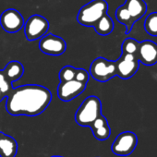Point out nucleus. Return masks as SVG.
<instances>
[{
  "mask_svg": "<svg viewBox=\"0 0 157 157\" xmlns=\"http://www.w3.org/2000/svg\"><path fill=\"white\" fill-rule=\"evenodd\" d=\"M52 101L51 92L44 86L26 84L16 88L6 97V110L11 116L35 117L42 114Z\"/></svg>",
  "mask_w": 157,
  "mask_h": 157,
  "instance_id": "obj_1",
  "label": "nucleus"
},
{
  "mask_svg": "<svg viewBox=\"0 0 157 157\" xmlns=\"http://www.w3.org/2000/svg\"><path fill=\"white\" fill-rule=\"evenodd\" d=\"M102 115V103L97 96H88L78 108L75 121L82 127L90 128L91 125Z\"/></svg>",
  "mask_w": 157,
  "mask_h": 157,
  "instance_id": "obj_2",
  "label": "nucleus"
},
{
  "mask_svg": "<svg viewBox=\"0 0 157 157\" xmlns=\"http://www.w3.org/2000/svg\"><path fill=\"white\" fill-rule=\"evenodd\" d=\"M107 10L108 4L105 0H93L81 8L77 21L81 25L94 27L103 16L107 14Z\"/></svg>",
  "mask_w": 157,
  "mask_h": 157,
  "instance_id": "obj_3",
  "label": "nucleus"
},
{
  "mask_svg": "<svg viewBox=\"0 0 157 157\" xmlns=\"http://www.w3.org/2000/svg\"><path fill=\"white\" fill-rule=\"evenodd\" d=\"M90 74L95 81L106 82L117 76L116 61H111L105 57H97L91 64Z\"/></svg>",
  "mask_w": 157,
  "mask_h": 157,
  "instance_id": "obj_4",
  "label": "nucleus"
},
{
  "mask_svg": "<svg viewBox=\"0 0 157 157\" xmlns=\"http://www.w3.org/2000/svg\"><path fill=\"white\" fill-rule=\"evenodd\" d=\"M48 30L49 22L41 15H33L24 22V33L28 41H36L43 38Z\"/></svg>",
  "mask_w": 157,
  "mask_h": 157,
  "instance_id": "obj_5",
  "label": "nucleus"
},
{
  "mask_svg": "<svg viewBox=\"0 0 157 157\" xmlns=\"http://www.w3.org/2000/svg\"><path fill=\"white\" fill-rule=\"evenodd\" d=\"M138 144V137L132 131H124L117 136L112 143L111 150L118 156H128L131 154Z\"/></svg>",
  "mask_w": 157,
  "mask_h": 157,
  "instance_id": "obj_6",
  "label": "nucleus"
},
{
  "mask_svg": "<svg viewBox=\"0 0 157 157\" xmlns=\"http://www.w3.org/2000/svg\"><path fill=\"white\" fill-rule=\"evenodd\" d=\"M140 64L136 56L122 53L120 57L116 61L117 76L122 80L130 78L138 71Z\"/></svg>",
  "mask_w": 157,
  "mask_h": 157,
  "instance_id": "obj_7",
  "label": "nucleus"
},
{
  "mask_svg": "<svg viewBox=\"0 0 157 157\" xmlns=\"http://www.w3.org/2000/svg\"><path fill=\"white\" fill-rule=\"evenodd\" d=\"M39 48L45 55L57 56L65 53L67 44L63 38L53 33H48L40 39Z\"/></svg>",
  "mask_w": 157,
  "mask_h": 157,
  "instance_id": "obj_8",
  "label": "nucleus"
},
{
  "mask_svg": "<svg viewBox=\"0 0 157 157\" xmlns=\"http://www.w3.org/2000/svg\"><path fill=\"white\" fill-rule=\"evenodd\" d=\"M0 25L5 32L15 33L24 27V19L17 10L9 9L0 16Z\"/></svg>",
  "mask_w": 157,
  "mask_h": 157,
  "instance_id": "obj_9",
  "label": "nucleus"
},
{
  "mask_svg": "<svg viewBox=\"0 0 157 157\" xmlns=\"http://www.w3.org/2000/svg\"><path fill=\"white\" fill-rule=\"evenodd\" d=\"M87 84L78 82L75 80L70 82H59L57 86V97L63 102H70L82 94Z\"/></svg>",
  "mask_w": 157,
  "mask_h": 157,
  "instance_id": "obj_10",
  "label": "nucleus"
},
{
  "mask_svg": "<svg viewBox=\"0 0 157 157\" xmlns=\"http://www.w3.org/2000/svg\"><path fill=\"white\" fill-rule=\"evenodd\" d=\"M140 63L145 66H152L157 63V44L152 41L145 40L140 42L137 53Z\"/></svg>",
  "mask_w": 157,
  "mask_h": 157,
  "instance_id": "obj_11",
  "label": "nucleus"
},
{
  "mask_svg": "<svg viewBox=\"0 0 157 157\" xmlns=\"http://www.w3.org/2000/svg\"><path fill=\"white\" fill-rule=\"evenodd\" d=\"M17 152V140L10 135L0 132V157H15Z\"/></svg>",
  "mask_w": 157,
  "mask_h": 157,
  "instance_id": "obj_12",
  "label": "nucleus"
},
{
  "mask_svg": "<svg viewBox=\"0 0 157 157\" xmlns=\"http://www.w3.org/2000/svg\"><path fill=\"white\" fill-rule=\"evenodd\" d=\"M95 139L98 140H105L111 135V128L105 117L101 115L90 127Z\"/></svg>",
  "mask_w": 157,
  "mask_h": 157,
  "instance_id": "obj_13",
  "label": "nucleus"
},
{
  "mask_svg": "<svg viewBox=\"0 0 157 157\" xmlns=\"http://www.w3.org/2000/svg\"><path fill=\"white\" fill-rule=\"evenodd\" d=\"M123 6L128 11L134 22L141 19L147 11V4L143 0H126Z\"/></svg>",
  "mask_w": 157,
  "mask_h": 157,
  "instance_id": "obj_14",
  "label": "nucleus"
},
{
  "mask_svg": "<svg viewBox=\"0 0 157 157\" xmlns=\"http://www.w3.org/2000/svg\"><path fill=\"white\" fill-rule=\"evenodd\" d=\"M2 71L6 76L7 80L10 83H12L14 82L19 81L22 77V75L24 74V67L21 62L14 60L9 62Z\"/></svg>",
  "mask_w": 157,
  "mask_h": 157,
  "instance_id": "obj_15",
  "label": "nucleus"
},
{
  "mask_svg": "<svg viewBox=\"0 0 157 157\" xmlns=\"http://www.w3.org/2000/svg\"><path fill=\"white\" fill-rule=\"evenodd\" d=\"M94 28L99 35L106 36L113 32L114 22H113L112 19L107 14H105L95 23Z\"/></svg>",
  "mask_w": 157,
  "mask_h": 157,
  "instance_id": "obj_16",
  "label": "nucleus"
},
{
  "mask_svg": "<svg viewBox=\"0 0 157 157\" xmlns=\"http://www.w3.org/2000/svg\"><path fill=\"white\" fill-rule=\"evenodd\" d=\"M116 18L118 22H120L121 24L126 26V33L128 34L134 25V21L132 20L130 14L128 13V11L127 10V9L122 5L119 8H117V11H116Z\"/></svg>",
  "mask_w": 157,
  "mask_h": 157,
  "instance_id": "obj_17",
  "label": "nucleus"
},
{
  "mask_svg": "<svg viewBox=\"0 0 157 157\" xmlns=\"http://www.w3.org/2000/svg\"><path fill=\"white\" fill-rule=\"evenodd\" d=\"M144 29L151 36H157V11L149 14L144 21Z\"/></svg>",
  "mask_w": 157,
  "mask_h": 157,
  "instance_id": "obj_18",
  "label": "nucleus"
},
{
  "mask_svg": "<svg viewBox=\"0 0 157 157\" xmlns=\"http://www.w3.org/2000/svg\"><path fill=\"white\" fill-rule=\"evenodd\" d=\"M139 44L140 42L133 38H127L124 40L121 45V51L123 54H129L137 56L138 49H139Z\"/></svg>",
  "mask_w": 157,
  "mask_h": 157,
  "instance_id": "obj_19",
  "label": "nucleus"
},
{
  "mask_svg": "<svg viewBox=\"0 0 157 157\" xmlns=\"http://www.w3.org/2000/svg\"><path fill=\"white\" fill-rule=\"evenodd\" d=\"M76 69H77V67H74L72 66L63 67L60 69L59 74H58V78H59L60 82L73 81L75 78V75H76Z\"/></svg>",
  "mask_w": 157,
  "mask_h": 157,
  "instance_id": "obj_20",
  "label": "nucleus"
},
{
  "mask_svg": "<svg viewBox=\"0 0 157 157\" xmlns=\"http://www.w3.org/2000/svg\"><path fill=\"white\" fill-rule=\"evenodd\" d=\"M12 89H13L12 83H10L7 80V78L4 75L3 71L0 70V91H1V93L7 97V95L12 91Z\"/></svg>",
  "mask_w": 157,
  "mask_h": 157,
  "instance_id": "obj_21",
  "label": "nucleus"
},
{
  "mask_svg": "<svg viewBox=\"0 0 157 157\" xmlns=\"http://www.w3.org/2000/svg\"><path fill=\"white\" fill-rule=\"evenodd\" d=\"M89 77H90L89 72L86 69H84V68H77L74 80L78 82L87 84V82L89 81Z\"/></svg>",
  "mask_w": 157,
  "mask_h": 157,
  "instance_id": "obj_22",
  "label": "nucleus"
},
{
  "mask_svg": "<svg viewBox=\"0 0 157 157\" xmlns=\"http://www.w3.org/2000/svg\"><path fill=\"white\" fill-rule=\"evenodd\" d=\"M4 98H6V96H5V95H4V94L1 93V91H0V102H1V101L4 99Z\"/></svg>",
  "mask_w": 157,
  "mask_h": 157,
  "instance_id": "obj_23",
  "label": "nucleus"
},
{
  "mask_svg": "<svg viewBox=\"0 0 157 157\" xmlns=\"http://www.w3.org/2000/svg\"><path fill=\"white\" fill-rule=\"evenodd\" d=\"M51 157H64V156H60V155H54V156H51Z\"/></svg>",
  "mask_w": 157,
  "mask_h": 157,
  "instance_id": "obj_24",
  "label": "nucleus"
}]
</instances>
